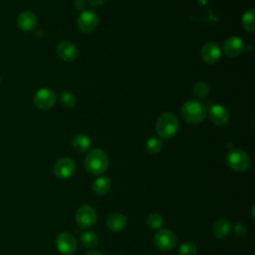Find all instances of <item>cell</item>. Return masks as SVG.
<instances>
[{"label":"cell","mask_w":255,"mask_h":255,"mask_svg":"<svg viewBox=\"0 0 255 255\" xmlns=\"http://www.w3.org/2000/svg\"><path fill=\"white\" fill-rule=\"evenodd\" d=\"M109 167L107 153L100 148L91 149L85 158V168L87 172L95 175L103 174Z\"/></svg>","instance_id":"6da1fadb"},{"label":"cell","mask_w":255,"mask_h":255,"mask_svg":"<svg viewBox=\"0 0 255 255\" xmlns=\"http://www.w3.org/2000/svg\"><path fill=\"white\" fill-rule=\"evenodd\" d=\"M178 128V119L175 117V115L168 112L161 114L155 124L156 132L159 137L163 139H169L173 137L177 133Z\"/></svg>","instance_id":"7a4b0ae2"},{"label":"cell","mask_w":255,"mask_h":255,"mask_svg":"<svg viewBox=\"0 0 255 255\" xmlns=\"http://www.w3.org/2000/svg\"><path fill=\"white\" fill-rule=\"evenodd\" d=\"M206 106L198 100H189L181 107V115L183 119L189 124H199L206 117Z\"/></svg>","instance_id":"3957f363"},{"label":"cell","mask_w":255,"mask_h":255,"mask_svg":"<svg viewBox=\"0 0 255 255\" xmlns=\"http://www.w3.org/2000/svg\"><path fill=\"white\" fill-rule=\"evenodd\" d=\"M226 162L235 171H245L250 166L249 155L239 148H233L227 153Z\"/></svg>","instance_id":"277c9868"},{"label":"cell","mask_w":255,"mask_h":255,"mask_svg":"<svg viewBox=\"0 0 255 255\" xmlns=\"http://www.w3.org/2000/svg\"><path fill=\"white\" fill-rule=\"evenodd\" d=\"M56 93L49 88H42L38 90L33 97V102L36 108L43 111H47L53 108V106L56 103Z\"/></svg>","instance_id":"5b68a950"},{"label":"cell","mask_w":255,"mask_h":255,"mask_svg":"<svg viewBox=\"0 0 255 255\" xmlns=\"http://www.w3.org/2000/svg\"><path fill=\"white\" fill-rule=\"evenodd\" d=\"M153 242L157 249L161 251H170L176 245V236L168 229H158L153 236Z\"/></svg>","instance_id":"8992f818"},{"label":"cell","mask_w":255,"mask_h":255,"mask_svg":"<svg viewBox=\"0 0 255 255\" xmlns=\"http://www.w3.org/2000/svg\"><path fill=\"white\" fill-rule=\"evenodd\" d=\"M77 240L70 232H61L56 238V247L63 255H73L77 250Z\"/></svg>","instance_id":"52a82bcc"},{"label":"cell","mask_w":255,"mask_h":255,"mask_svg":"<svg viewBox=\"0 0 255 255\" xmlns=\"http://www.w3.org/2000/svg\"><path fill=\"white\" fill-rule=\"evenodd\" d=\"M99 25V16L93 10H84L77 19L78 29L84 33L94 31Z\"/></svg>","instance_id":"ba28073f"},{"label":"cell","mask_w":255,"mask_h":255,"mask_svg":"<svg viewBox=\"0 0 255 255\" xmlns=\"http://www.w3.org/2000/svg\"><path fill=\"white\" fill-rule=\"evenodd\" d=\"M97 221L96 210L88 204L79 207L76 213V222L81 228H89Z\"/></svg>","instance_id":"9c48e42d"},{"label":"cell","mask_w":255,"mask_h":255,"mask_svg":"<svg viewBox=\"0 0 255 255\" xmlns=\"http://www.w3.org/2000/svg\"><path fill=\"white\" fill-rule=\"evenodd\" d=\"M76 170V164L73 159L69 157H62L58 159L54 164V174L61 179L71 177Z\"/></svg>","instance_id":"30bf717a"},{"label":"cell","mask_w":255,"mask_h":255,"mask_svg":"<svg viewBox=\"0 0 255 255\" xmlns=\"http://www.w3.org/2000/svg\"><path fill=\"white\" fill-rule=\"evenodd\" d=\"M200 55L205 63L215 64L221 57V49L216 42H207L202 46Z\"/></svg>","instance_id":"8fae6325"},{"label":"cell","mask_w":255,"mask_h":255,"mask_svg":"<svg viewBox=\"0 0 255 255\" xmlns=\"http://www.w3.org/2000/svg\"><path fill=\"white\" fill-rule=\"evenodd\" d=\"M59 57L66 62H73L77 59L79 52L76 45L70 41H62L57 46Z\"/></svg>","instance_id":"7c38bea8"},{"label":"cell","mask_w":255,"mask_h":255,"mask_svg":"<svg viewBox=\"0 0 255 255\" xmlns=\"http://www.w3.org/2000/svg\"><path fill=\"white\" fill-rule=\"evenodd\" d=\"M210 121L216 126H224L229 121V113L225 107L221 105H213L208 111Z\"/></svg>","instance_id":"4fadbf2b"},{"label":"cell","mask_w":255,"mask_h":255,"mask_svg":"<svg viewBox=\"0 0 255 255\" xmlns=\"http://www.w3.org/2000/svg\"><path fill=\"white\" fill-rule=\"evenodd\" d=\"M17 26L20 30L24 32H30L34 30L37 26L36 15L29 10L21 12L17 17Z\"/></svg>","instance_id":"5bb4252c"},{"label":"cell","mask_w":255,"mask_h":255,"mask_svg":"<svg viewBox=\"0 0 255 255\" xmlns=\"http://www.w3.org/2000/svg\"><path fill=\"white\" fill-rule=\"evenodd\" d=\"M244 50V43L238 37H230L223 43V52L228 57H237Z\"/></svg>","instance_id":"9a60e30c"},{"label":"cell","mask_w":255,"mask_h":255,"mask_svg":"<svg viewBox=\"0 0 255 255\" xmlns=\"http://www.w3.org/2000/svg\"><path fill=\"white\" fill-rule=\"evenodd\" d=\"M127 218L122 213H113L107 219V226L114 232H120L126 228Z\"/></svg>","instance_id":"2e32d148"},{"label":"cell","mask_w":255,"mask_h":255,"mask_svg":"<svg viewBox=\"0 0 255 255\" xmlns=\"http://www.w3.org/2000/svg\"><path fill=\"white\" fill-rule=\"evenodd\" d=\"M230 229V222L226 218H220L213 225V234L218 239H223L229 234Z\"/></svg>","instance_id":"e0dca14e"},{"label":"cell","mask_w":255,"mask_h":255,"mask_svg":"<svg viewBox=\"0 0 255 255\" xmlns=\"http://www.w3.org/2000/svg\"><path fill=\"white\" fill-rule=\"evenodd\" d=\"M91 139L88 135L80 133L72 139V146L78 152H85L90 148Z\"/></svg>","instance_id":"ac0fdd59"},{"label":"cell","mask_w":255,"mask_h":255,"mask_svg":"<svg viewBox=\"0 0 255 255\" xmlns=\"http://www.w3.org/2000/svg\"><path fill=\"white\" fill-rule=\"evenodd\" d=\"M111 187V181L108 176H100L93 182V191L98 195L106 194Z\"/></svg>","instance_id":"d6986e66"},{"label":"cell","mask_w":255,"mask_h":255,"mask_svg":"<svg viewBox=\"0 0 255 255\" xmlns=\"http://www.w3.org/2000/svg\"><path fill=\"white\" fill-rule=\"evenodd\" d=\"M241 23L246 31L253 32L255 30V10L253 8L247 10L243 14Z\"/></svg>","instance_id":"ffe728a7"},{"label":"cell","mask_w":255,"mask_h":255,"mask_svg":"<svg viewBox=\"0 0 255 255\" xmlns=\"http://www.w3.org/2000/svg\"><path fill=\"white\" fill-rule=\"evenodd\" d=\"M80 240L83 246L86 248H94L98 245L99 239L95 232L93 231H84L80 235Z\"/></svg>","instance_id":"44dd1931"},{"label":"cell","mask_w":255,"mask_h":255,"mask_svg":"<svg viewBox=\"0 0 255 255\" xmlns=\"http://www.w3.org/2000/svg\"><path fill=\"white\" fill-rule=\"evenodd\" d=\"M192 94L197 99H203V98L207 97V95L209 94V87H208L207 83H205L203 81L195 83L192 87Z\"/></svg>","instance_id":"7402d4cb"},{"label":"cell","mask_w":255,"mask_h":255,"mask_svg":"<svg viewBox=\"0 0 255 255\" xmlns=\"http://www.w3.org/2000/svg\"><path fill=\"white\" fill-rule=\"evenodd\" d=\"M59 100H60V103L62 104V106L67 108V109L73 108L76 105V102H77L76 96L70 91L62 92L59 96Z\"/></svg>","instance_id":"603a6c76"},{"label":"cell","mask_w":255,"mask_h":255,"mask_svg":"<svg viewBox=\"0 0 255 255\" xmlns=\"http://www.w3.org/2000/svg\"><path fill=\"white\" fill-rule=\"evenodd\" d=\"M145 147L149 153H157L162 147V141L157 136H151L146 140Z\"/></svg>","instance_id":"cb8c5ba5"},{"label":"cell","mask_w":255,"mask_h":255,"mask_svg":"<svg viewBox=\"0 0 255 255\" xmlns=\"http://www.w3.org/2000/svg\"><path fill=\"white\" fill-rule=\"evenodd\" d=\"M146 224L151 229H159L163 224V219L158 213H150L146 218Z\"/></svg>","instance_id":"d4e9b609"},{"label":"cell","mask_w":255,"mask_h":255,"mask_svg":"<svg viewBox=\"0 0 255 255\" xmlns=\"http://www.w3.org/2000/svg\"><path fill=\"white\" fill-rule=\"evenodd\" d=\"M197 247L192 242L182 243L178 248V255H196Z\"/></svg>","instance_id":"484cf974"},{"label":"cell","mask_w":255,"mask_h":255,"mask_svg":"<svg viewBox=\"0 0 255 255\" xmlns=\"http://www.w3.org/2000/svg\"><path fill=\"white\" fill-rule=\"evenodd\" d=\"M233 230H234V233L236 236L238 237H243L245 236L246 232H247V229L246 227L242 224V223H236L233 227Z\"/></svg>","instance_id":"4316f807"},{"label":"cell","mask_w":255,"mask_h":255,"mask_svg":"<svg viewBox=\"0 0 255 255\" xmlns=\"http://www.w3.org/2000/svg\"><path fill=\"white\" fill-rule=\"evenodd\" d=\"M74 6L77 10L84 11V9L87 6V1L86 0H75L74 1Z\"/></svg>","instance_id":"83f0119b"},{"label":"cell","mask_w":255,"mask_h":255,"mask_svg":"<svg viewBox=\"0 0 255 255\" xmlns=\"http://www.w3.org/2000/svg\"><path fill=\"white\" fill-rule=\"evenodd\" d=\"M105 1H106V0H88L89 4H90L91 6H93V7H99V6H101L102 4H104Z\"/></svg>","instance_id":"f1b7e54d"},{"label":"cell","mask_w":255,"mask_h":255,"mask_svg":"<svg viewBox=\"0 0 255 255\" xmlns=\"http://www.w3.org/2000/svg\"><path fill=\"white\" fill-rule=\"evenodd\" d=\"M85 255H104V254L101 253V252H99V251L91 250V251H88L87 253H85Z\"/></svg>","instance_id":"f546056e"},{"label":"cell","mask_w":255,"mask_h":255,"mask_svg":"<svg viewBox=\"0 0 255 255\" xmlns=\"http://www.w3.org/2000/svg\"><path fill=\"white\" fill-rule=\"evenodd\" d=\"M114 255H119V254H114Z\"/></svg>","instance_id":"4dcf8cb0"},{"label":"cell","mask_w":255,"mask_h":255,"mask_svg":"<svg viewBox=\"0 0 255 255\" xmlns=\"http://www.w3.org/2000/svg\"><path fill=\"white\" fill-rule=\"evenodd\" d=\"M0 83H1V79H0Z\"/></svg>","instance_id":"1f68e13d"}]
</instances>
